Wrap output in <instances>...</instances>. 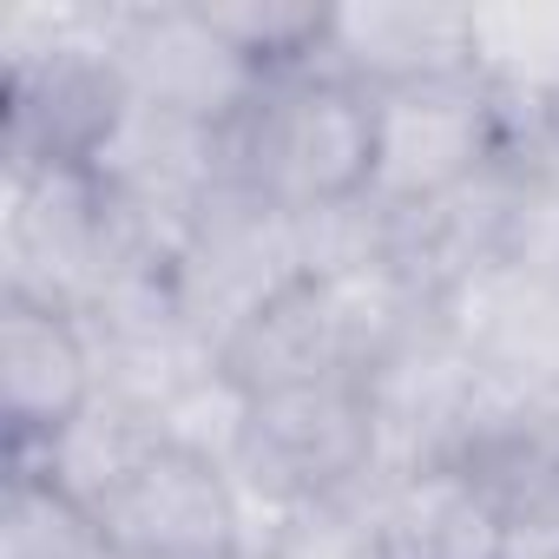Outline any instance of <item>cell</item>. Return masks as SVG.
I'll use <instances>...</instances> for the list:
<instances>
[{
    "instance_id": "cell-1",
    "label": "cell",
    "mask_w": 559,
    "mask_h": 559,
    "mask_svg": "<svg viewBox=\"0 0 559 559\" xmlns=\"http://www.w3.org/2000/svg\"><path fill=\"white\" fill-rule=\"evenodd\" d=\"M224 178L284 217L362 204L376 178V99L323 60L270 73L224 132Z\"/></svg>"
},
{
    "instance_id": "cell-2",
    "label": "cell",
    "mask_w": 559,
    "mask_h": 559,
    "mask_svg": "<svg viewBox=\"0 0 559 559\" xmlns=\"http://www.w3.org/2000/svg\"><path fill=\"white\" fill-rule=\"evenodd\" d=\"M237 487L257 507H297L382 487V428L362 382H304L250 395Z\"/></svg>"
},
{
    "instance_id": "cell-3",
    "label": "cell",
    "mask_w": 559,
    "mask_h": 559,
    "mask_svg": "<svg viewBox=\"0 0 559 559\" xmlns=\"http://www.w3.org/2000/svg\"><path fill=\"white\" fill-rule=\"evenodd\" d=\"M139 257L119 237V217L93 165H8L0 211V297H34L86 317L106 276Z\"/></svg>"
},
{
    "instance_id": "cell-4",
    "label": "cell",
    "mask_w": 559,
    "mask_h": 559,
    "mask_svg": "<svg viewBox=\"0 0 559 559\" xmlns=\"http://www.w3.org/2000/svg\"><path fill=\"white\" fill-rule=\"evenodd\" d=\"M376 99V178L369 198L389 211H421L441 204L487 171H500L520 152V132L493 106V93L474 73L448 80H415L369 93Z\"/></svg>"
},
{
    "instance_id": "cell-5",
    "label": "cell",
    "mask_w": 559,
    "mask_h": 559,
    "mask_svg": "<svg viewBox=\"0 0 559 559\" xmlns=\"http://www.w3.org/2000/svg\"><path fill=\"white\" fill-rule=\"evenodd\" d=\"M297 276H310L304 217H284L276 204L237 191L230 178L204 204V217L191 224L185 250L171 257L178 310L211 349H224L270 297H284Z\"/></svg>"
},
{
    "instance_id": "cell-6",
    "label": "cell",
    "mask_w": 559,
    "mask_h": 559,
    "mask_svg": "<svg viewBox=\"0 0 559 559\" xmlns=\"http://www.w3.org/2000/svg\"><path fill=\"white\" fill-rule=\"evenodd\" d=\"M106 47L132 106H152L211 132H230L263 86V73L211 27L198 0H185V8H112Z\"/></svg>"
},
{
    "instance_id": "cell-7",
    "label": "cell",
    "mask_w": 559,
    "mask_h": 559,
    "mask_svg": "<svg viewBox=\"0 0 559 559\" xmlns=\"http://www.w3.org/2000/svg\"><path fill=\"white\" fill-rule=\"evenodd\" d=\"M99 526L126 559H250L257 513L230 467L158 441L99 507Z\"/></svg>"
},
{
    "instance_id": "cell-8",
    "label": "cell",
    "mask_w": 559,
    "mask_h": 559,
    "mask_svg": "<svg viewBox=\"0 0 559 559\" xmlns=\"http://www.w3.org/2000/svg\"><path fill=\"white\" fill-rule=\"evenodd\" d=\"M99 402V349L86 317L0 297V415H8V454L47 448Z\"/></svg>"
},
{
    "instance_id": "cell-9",
    "label": "cell",
    "mask_w": 559,
    "mask_h": 559,
    "mask_svg": "<svg viewBox=\"0 0 559 559\" xmlns=\"http://www.w3.org/2000/svg\"><path fill=\"white\" fill-rule=\"evenodd\" d=\"M323 67L343 73V80H356L362 93L474 73V27H467V8H435V0L330 8Z\"/></svg>"
},
{
    "instance_id": "cell-10",
    "label": "cell",
    "mask_w": 559,
    "mask_h": 559,
    "mask_svg": "<svg viewBox=\"0 0 559 559\" xmlns=\"http://www.w3.org/2000/svg\"><path fill=\"white\" fill-rule=\"evenodd\" d=\"M507 513L480 487L467 461H435L389 474L376 487V539L382 559H500L507 552Z\"/></svg>"
},
{
    "instance_id": "cell-11",
    "label": "cell",
    "mask_w": 559,
    "mask_h": 559,
    "mask_svg": "<svg viewBox=\"0 0 559 559\" xmlns=\"http://www.w3.org/2000/svg\"><path fill=\"white\" fill-rule=\"evenodd\" d=\"M474 80L493 93L520 145L559 126V8H467Z\"/></svg>"
},
{
    "instance_id": "cell-12",
    "label": "cell",
    "mask_w": 559,
    "mask_h": 559,
    "mask_svg": "<svg viewBox=\"0 0 559 559\" xmlns=\"http://www.w3.org/2000/svg\"><path fill=\"white\" fill-rule=\"evenodd\" d=\"M0 559H126L99 513H86L67 487L34 467H8L0 493Z\"/></svg>"
},
{
    "instance_id": "cell-13",
    "label": "cell",
    "mask_w": 559,
    "mask_h": 559,
    "mask_svg": "<svg viewBox=\"0 0 559 559\" xmlns=\"http://www.w3.org/2000/svg\"><path fill=\"white\" fill-rule=\"evenodd\" d=\"M250 513H257L250 559H382L376 493H330V500H297V507L250 500Z\"/></svg>"
},
{
    "instance_id": "cell-14",
    "label": "cell",
    "mask_w": 559,
    "mask_h": 559,
    "mask_svg": "<svg viewBox=\"0 0 559 559\" xmlns=\"http://www.w3.org/2000/svg\"><path fill=\"white\" fill-rule=\"evenodd\" d=\"M500 559H559V520H539V526H513Z\"/></svg>"
},
{
    "instance_id": "cell-15",
    "label": "cell",
    "mask_w": 559,
    "mask_h": 559,
    "mask_svg": "<svg viewBox=\"0 0 559 559\" xmlns=\"http://www.w3.org/2000/svg\"><path fill=\"white\" fill-rule=\"evenodd\" d=\"M533 415H539V421H546V428L559 435V382H552V389H546V395L533 402Z\"/></svg>"
}]
</instances>
